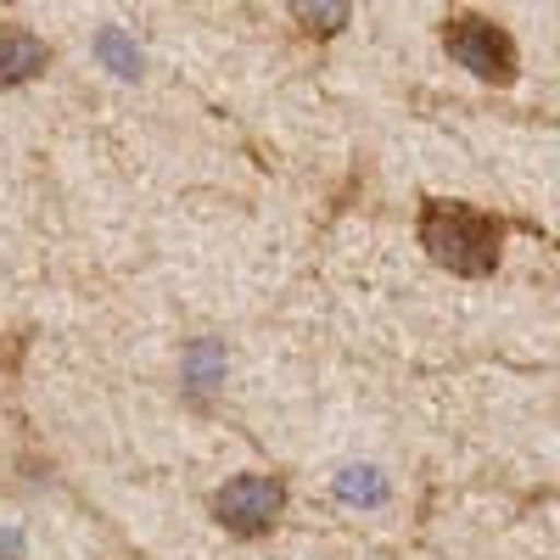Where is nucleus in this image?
I'll list each match as a JSON object with an SVG mask.
<instances>
[{"mask_svg": "<svg viewBox=\"0 0 560 560\" xmlns=\"http://www.w3.org/2000/svg\"><path fill=\"white\" fill-rule=\"evenodd\" d=\"M420 247L454 275H488L499 264V224L465 202H427L420 208Z\"/></svg>", "mask_w": 560, "mask_h": 560, "instance_id": "obj_1", "label": "nucleus"}, {"mask_svg": "<svg viewBox=\"0 0 560 560\" xmlns=\"http://www.w3.org/2000/svg\"><path fill=\"white\" fill-rule=\"evenodd\" d=\"M443 39H448V57L459 68H471L477 79L504 84L510 73H516V45H510V34L488 18H448Z\"/></svg>", "mask_w": 560, "mask_h": 560, "instance_id": "obj_2", "label": "nucleus"}, {"mask_svg": "<svg viewBox=\"0 0 560 560\" xmlns=\"http://www.w3.org/2000/svg\"><path fill=\"white\" fill-rule=\"evenodd\" d=\"M280 482H269V477H236V482H224L219 493H213V510H219V522L230 527V533H264L275 516H280Z\"/></svg>", "mask_w": 560, "mask_h": 560, "instance_id": "obj_3", "label": "nucleus"}, {"mask_svg": "<svg viewBox=\"0 0 560 560\" xmlns=\"http://www.w3.org/2000/svg\"><path fill=\"white\" fill-rule=\"evenodd\" d=\"M45 68V45L34 34H0V84H23Z\"/></svg>", "mask_w": 560, "mask_h": 560, "instance_id": "obj_4", "label": "nucleus"}, {"mask_svg": "<svg viewBox=\"0 0 560 560\" xmlns=\"http://www.w3.org/2000/svg\"><path fill=\"white\" fill-rule=\"evenodd\" d=\"M337 499L342 504H382L387 482H382V471H370V465H348V471H337Z\"/></svg>", "mask_w": 560, "mask_h": 560, "instance_id": "obj_5", "label": "nucleus"}, {"mask_svg": "<svg viewBox=\"0 0 560 560\" xmlns=\"http://www.w3.org/2000/svg\"><path fill=\"white\" fill-rule=\"evenodd\" d=\"M96 57H102L118 79H135V73H140V51H135V39H129L124 28H102V34H96Z\"/></svg>", "mask_w": 560, "mask_h": 560, "instance_id": "obj_6", "label": "nucleus"}, {"mask_svg": "<svg viewBox=\"0 0 560 560\" xmlns=\"http://www.w3.org/2000/svg\"><path fill=\"white\" fill-rule=\"evenodd\" d=\"M185 364H191V382H197V387L224 382V348H219V342H197L191 353H185Z\"/></svg>", "mask_w": 560, "mask_h": 560, "instance_id": "obj_7", "label": "nucleus"}, {"mask_svg": "<svg viewBox=\"0 0 560 560\" xmlns=\"http://www.w3.org/2000/svg\"><path fill=\"white\" fill-rule=\"evenodd\" d=\"M292 18H303L308 28H337V23H348V7L342 0H331V7H308V0H298Z\"/></svg>", "mask_w": 560, "mask_h": 560, "instance_id": "obj_8", "label": "nucleus"}]
</instances>
